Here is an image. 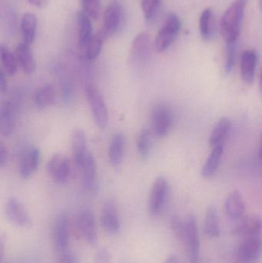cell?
<instances>
[{
  "label": "cell",
  "mask_w": 262,
  "mask_h": 263,
  "mask_svg": "<svg viewBox=\"0 0 262 263\" xmlns=\"http://www.w3.org/2000/svg\"><path fill=\"white\" fill-rule=\"evenodd\" d=\"M125 20V10L119 0H112L108 5L103 16V32L109 37L116 33Z\"/></svg>",
  "instance_id": "obj_5"
},
{
  "label": "cell",
  "mask_w": 262,
  "mask_h": 263,
  "mask_svg": "<svg viewBox=\"0 0 262 263\" xmlns=\"http://www.w3.org/2000/svg\"><path fill=\"white\" fill-rule=\"evenodd\" d=\"M223 153V145L214 147L212 153L209 155L206 163L201 168V176L204 178H210L216 173Z\"/></svg>",
  "instance_id": "obj_26"
},
{
  "label": "cell",
  "mask_w": 262,
  "mask_h": 263,
  "mask_svg": "<svg viewBox=\"0 0 262 263\" xmlns=\"http://www.w3.org/2000/svg\"><path fill=\"white\" fill-rule=\"evenodd\" d=\"M111 260L110 252L108 249L100 248L95 255L93 263H109Z\"/></svg>",
  "instance_id": "obj_38"
},
{
  "label": "cell",
  "mask_w": 262,
  "mask_h": 263,
  "mask_svg": "<svg viewBox=\"0 0 262 263\" xmlns=\"http://www.w3.org/2000/svg\"><path fill=\"white\" fill-rule=\"evenodd\" d=\"M83 174V185L88 192L94 191L96 180L97 166L95 158L91 153H88L80 166Z\"/></svg>",
  "instance_id": "obj_18"
},
{
  "label": "cell",
  "mask_w": 262,
  "mask_h": 263,
  "mask_svg": "<svg viewBox=\"0 0 262 263\" xmlns=\"http://www.w3.org/2000/svg\"><path fill=\"white\" fill-rule=\"evenodd\" d=\"M56 263H78V261L72 253H64L62 254Z\"/></svg>",
  "instance_id": "obj_40"
},
{
  "label": "cell",
  "mask_w": 262,
  "mask_h": 263,
  "mask_svg": "<svg viewBox=\"0 0 262 263\" xmlns=\"http://www.w3.org/2000/svg\"><path fill=\"white\" fill-rule=\"evenodd\" d=\"M77 230L83 241L89 245L93 246L98 239L96 222L92 210L83 209L78 212L76 218Z\"/></svg>",
  "instance_id": "obj_7"
},
{
  "label": "cell",
  "mask_w": 262,
  "mask_h": 263,
  "mask_svg": "<svg viewBox=\"0 0 262 263\" xmlns=\"http://www.w3.org/2000/svg\"><path fill=\"white\" fill-rule=\"evenodd\" d=\"M205 233L209 237H218L220 234L219 223L216 209L209 207L206 213L204 223Z\"/></svg>",
  "instance_id": "obj_30"
},
{
  "label": "cell",
  "mask_w": 262,
  "mask_h": 263,
  "mask_svg": "<svg viewBox=\"0 0 262 263\" xmlns=\"http://www.w3.org/2000/svg\"><path fill=\"white\" fill-rule=\"evenodd\" d=\"M174 116L172 109L165 103L154 107L152 112V129L159 137L167 136L173 125Z\"/></svg>",
  "instance_id": "obj_8"
},
{
  "label": "cell",
  "mask_w": 262,
  "mask_h": 263,
  "mask_svg": "<svg viewBox=\"0 0 262 263\" xmlns=\"http://www.w3.org/2000/svg\"><path fill=\"white\" fill-rule=\"evenodd\" d=\"M246 204L238 190L229 193L226 201V211L228 216L233 219H240L244 215Z\"/></svg>",
  "instance_id": "obj_22"
},
{
  "label": "cell",
  "mask_w": 262,
  "mask_h": 263,
  "mask_svg": "<svg viewBox=\"0 0 262 263\" xmlns=\"http://www.w3.org/2000/svg\"><path fill=\"white\" fill-rule=\"evenodd\" d=\"M6 217L11 223L17 227L28 228L32 226V219L23 202L15 197H11L5 207Z\"/></svg>",
  "instance_id": "obj_10"
},
{
  "label": "cell",
  "mask_w": 262,
  "mask_h": 263,
  "mask_svg": "<svg viewBox=\"0 0 262 263\" xmlns=\"http://www.w3.org/2000/svg\"><path fill=\"white\" fill-rule=\"evenodd\" d=\"M169 190L167 179L164 176H158L154 182L149 194L148 210L151 216L157 217L161 214L167 200Z\"/></svg>",
  "instance_id": "obj_4"
},
{
  "label": "cell",
  "mask_w": 262,
  "mask_h": 263,
  "mask_svg": "<svg viewBox=\"0 0 262 263\" xmlns=\"http://www.w3.org/2000/svg\"><path fill=\"white\" fill-rule=\"evenodd\" d=\"M215 31V17L212 9L207 8L201 12L199 18V32L205 40H209Z\"/></svg>",
  "instance_id": "obj_28"
},
{
  "label": "cell",
  "mask_w": 262,
  "mask_h": 263,
  "mask_svg": "<svg viewBox=\"0 0 262 263\" xmlns=\"http://www.w3.org/2000/svg\"><path fill=\"white\" fill-rule=\"evenodd\" d=\"M7 90V81H6V73L4 71H0V91L1 93H4Z\"/></svg>",
  "instance_id": "obj_41"
},
{
  "label": "cell",
  "mask_w": 262,
  "mask_h": 263,
  "mask_svg": "<svg viewBox=\"0 0 262 263\" xmlns=\"http://www.w3.org/2000/svg\"><path fill=\"white\" fill-rule=\"evenodd\" d=\"M86 95L95 124L100 129H105L109 123V116L107 106L103 96L97 88L92 85H89L86 87Z\"/></svg>",
  "instance_id": "obj_3"
},
{
  "label": "cell",
  "mask_w": 262,
  "mask_h": 263,
  "mask_svg": "<svg viewBox=\"0 0 262 263\" xmlns=\"http://www.w3.org/2000/svg\"><path fill=\"white\" fill-rule=\"evenodd\" d=\"M83 12L92 20H97L102 12L101 0H82Z\"/></svg>",
  "instance_id": "obj_34"
},
{
  "label": "cell",
  "mask_w": 262,
  "mask_h": 263,
  "mask_svg": "<svg viewBox=\"0 0 262 263\" xmlns=\"http://www.w3.org/2000/svg\"><path fill=\"white\" fill-rule=\"evenodd\" d=\"M21 29L23 43L30 46L35 40L36 32V18L34 14L27 12L23 15L21 21Z\"/></svg>",
  "instance_id": "obj_27"
},
{
  "label": "cell",
  "mask_w": 262,
  "mask_h": 263,
  "mask_svg": "<svg viewBox=\"0 0 262 263\" xmlns=\"http://www.w3.org/2000/svg\"><path fill=\"white\" fill-rule=\"evenodd\" d=\"M52 242L58 253H66L70 242V221L66 213L58 214L52 227Z\"/></svg>",
  "instance_id": "obj_6"
},
{
  "label": "cell",
  "mask_w": 262,
  "mask_h": 263,
  "mask_svg": "<svg viewBox=\"0 0 262 263\" xmlns=\"http://www.w3.org/2000/svg\"><path fill=\"white\" fill-rule=\"evenodd\" d=\"M15 114L13 105L7 101L0 107V133L4 137H9L15 129Z\"/></svg>",
  "instance_id": "obj_19"
},
{
  "label": "cell",
  "mask_w": 262,
  "mask_h": 263,
  "mask_svg": "<svg viewBox=\"0 0 262 263\" xmlns=\"http://www.w3.org/2000/svg\"><path fill=\"white\" fill-rule=\"evenodd\" d=\"M9 263H18V262H9Z\"/></svg>",
  "instance_id": "obj_48"
},
{
  "label": "cell",
  "mask_w": 262,
  "mask_h": 263,
  "mask_svg": "<svg viewBox=\"0 0 262 263\" xmlns=\"http://www.w3.org/2000/svg\"><path fill=\"white\" fill-rule=\"evenodd\" d=\"M47 171L54 182L65 183L69 180L71 175L69 159L59 153L53 155L48 162Z\"/></svg>",
  "instance_id": "obj_12"
},
{
  "label": "cell",
  "mask_w": 262,
  "mask_h": 263,
  "mask_svg": "<svg viewBox=\"0 0 262 263\" xmlns=\"http://www.w3.org/2000/svg\"><path fill=\"white\" fill-rule=\"evenodd\" d=\"M262 232V219L257 215H252L243 219L233 230V234L243 238L260 236Z\"/></svg>",
  "instance_id": "obj_17"
},
{
  "label": "cell",
  "mask_w": 262,
  "mask_h": 263,
  "mask_svg": "<svg viewBox=\"0 0 262 263\" xmlns=\"http://www.w3.org/2000/svg\"><path fill=\"white\" fill-rule=\"evenodd\" d=\"M0 57H1V63L4 69L5 73L10 77H13L18 69V63L16 57L3 45H2L0 47Z\"/></svg>",
  "instance_id": "obj_32"
},
{
  "label": "cell",
  "mask_w": 262,
  "mask_h": 263,
  "mask_svg": "<svg viewBox=\"0 0 262 263\" xmlns=\"http://www.w3.org/2000/svg\"><path fill=\"white\" fill-rule=\"evenodd\" d=\"M260 159L262 160V134H261V148H260L259 151Z\"/></svg>",
  "instance_id": "obj_45"
},
{
  "label": "cell",
  "mask_w": 262,
  "mask_h": 263,
  "mask_svg": "<svg viewBox=\"0 0 262 263\" xmlns=\"http://www.w3.org/2000/svg\"><path fill=\"white\" fill-rule=\"evenodd\" d=\"M71 145H72V153L75 163L80 167L88 153L86 149V134L84 131L78 129L73 132Z\"/></svg>",
  "instance_id": "obj_21"
},
{
  "label": "cell",
  "mask_w": 262,
  "mask_h": 263,
  "mask_svg": "<svg viewBox=\"0 0 262 263\" xmlns=\"http://www.w3.org/2000/svg\"><path fill=\"white\" fill-rule=\"evenodd\" d=\"M55 88L49 83L40 86L34 93V103L35 106L39 108H46L51 106L55 101Z\"/></svg>",
  "instance_id": "obj_25"
},
{
  "label": "cell",
  "mask_w": 262,
  "mask_h": 263,
  "mask_svg": "<svg viewBox=\"0 0 262 263\" xmlns=\"http://www.w3.org/2000/svg\"><path fill=\"white\" fill-rule=\"evenodd\" d=\"M170 227L177 239L184 242L186 236V221H183L179 216H172L170 219Z\"/></svg>",
  "instance_id": "obj_36"
},
{
  "label": "cell",
  "mask_w": 262,
  "mask_h": 263,
  "mask_svg": "<svg viewBox=\"0 0 262 263\" xmlns=\"http://www.w3.org/2000/svg\"><path fill=\"white\" fill-rule=\"evenodd\" d=\"M78 23V43L81 47L86 48V45L92 37V26L91 18L83 11L77 15Z\"/></svg>",
  "instance_id": "obj_24"
},
{
  "label": "cell",
  "mask_w": 262,
  "mask_h": 263,
  "mask_svg": "<svg viewBox=\"0 0 262 263\" xmlns=\"http://www.w3.org/2000/svg\"><path fill=\"white\" fill-rule=\"evenodd\" d=\"M9 159V153L7 148L5 146L4 144L1 143L0 145V167L3 168L7 163Z\"/></svg>",
  "instance_id": "obj_39"
},
{
  "label": "cell",
  "mask_w": 262,
  "mask_h": 263,
  "mask_svg": "<svg viewBox=\"0 0 262 263\" xmlns=\"http://www.w3.org/2000/svg\"><path fill=\"white\" fill-rule=\"evenodd\" d=\"M262 254V239L260 236L243 238L237 251V259L256 262Z\"/></svg>",
  "instance_id": "obj_13"
},
{
  "label": "cell",
  "mask_w": 262,
  "mask_h": 263,
  "mask_svg": "<svg viewBox=\"0 0 262 263\" xmlns=\"http://www.w3.org/2000/svg\"><path fill=\"white\" fill-rule=\"evenodd\" d=\"M255 262H247V261H241L237 259V263H255Z\"/></svg>",
  "instance_id": "obj_46"
},
{
  "label": "cell",
  "mask_w": 262,
  "mask_h": 263,
  "mask_svg": "<svg viewBox=\"0 0 262 263\" xmlns=\"http://www.w3.org/2000/svg\"><path fill=\"white\" fill-rule=\"evenodd\" d=\"M184 242L187 247L189 261L191 263H198L200 254L199 233L196 218L194 215H189L186 218Z\"/></svg>",
  "instance_id": "obj_9"
},
{
  "label": "cell",
  "mask_w": 262,
  "mask_h": 263,
  "mask_svg": "<svg viewBox=\"0 0 262 263\" xmlns=\"http://www.w3.org/2000/svg\"><path fill=\"white\" fill-rule=\"evenodd\" d=\"M106 38L107 36L105 35L102 29L95 35H92L86 46V55L88 60H95L99 55Z\"/></svg>",
  "instance_id": "obj_31"
},
{
  "label": "cell",
  "mask_w": 262,
  "mask_h": 263,
  "mask_svg": "<svg viewBox=\"0 0 262 263\" xmlns=\"http://www.w3.org/2000/svg\"><path fill=\"white\" fill-rule=\"evenodd\" d=\"M257 61L258 57L254 49H247L241 55L240 61L241 79L249 86L252 85L255 80Z\"/></svg>",
  "instance_id": "obj_16"
},
{
  "label": "cell",
  "mask_w": 262,
  "mask_h": 263,
  "mask_svg": "<svg viewBox=\"0 0 262 263\" xmlns=\"http://www.w3.org/2000/svg\"><path fill=\"white\" fill-rule=\"evenodd\" d=\"M231 128V121L227 117H223L218 120L212 132L209 139V143L212 146L221 145L225 138L227 136Z\"/></svg>",
  "instance_id": "obj_29"
},
{
  "label": "cell",
  "mask_w": 262,
  "mask_h": 263,
  "mask_svg": "<svg viewBox=\"0 0 262 263\" xmlns=\"http://www.w3.org/2000/svg\"><path fill=\"white\" fill-rule=\"evenodd\" d=\"M165 263H179L178 262V259H177L176 256H173V255H171L169 257L166 259V262Z\"/></svg>",
  "instance_id": "obj_43"
},
{
  "label": "cell",
  "mask_w": 262,
  "mask_h": 263,
  "mask_svg": "<svg viewBox=\"0 0 262 263\" xmlns=\"http://www.w3.org/2000/svg\"><path fill=\"white\" fill-rule=\"evenodd\" d=\"M30 4L36 6V7H44L47 4V0H27Z\"/></svg>",
  "instance_id": "obj_42"
},
{
  "label": "cell",
  "mask_w": 262,
  "mask_h": 263,
  "mask_svg": "<svg viewBox=\"0 0 262 263\" xmlns=\"http://www.w3.org/2000/svg\"><path fill=\"white\" fill-rule=\"evenodd\" d=\"M181 29L182 22L179 17L176 14L171 13L157 32L154 43L155 50L163 52L170 47L178 37Z\"/></svg>",
  "instance_id": "obj_2"
},
{
  "label": "cell",
  "mask_w": 262,
  "mask_h": 263,
  "mask_svg": "<svg viewBox=\"0 0 262 263\" xmlns=\"http://www.w3.org/2000/svg\"><path fill=\"white\" fill-rule=\"evenodd\" d=\"M161 1L162 0H142L141 7L146 20L149 21L155 16L161 4Z\"/></svg>",
  "instance_id": "obj_35"
},
{
  "label": "cell",
  "mask_w": 262,
  "mask_h": 263,
  "mask_svg": "<svg viewBox=\"0 0 262 263\" xmlns=\"http://www.w3.org/2000/svg\"><path fill=\"white\" fill-rule=\"evenodd\" d=\"M150 35L146 32H141L134 39L130 49L131 61L141 63L146 61L150 54Z\"/></svg>",
  "instance_id": "obj_15"
},
{
  "label": "cell",
  "mask_w": 262,
  "mask_h": 263,
  "mask_svg": "<svg viewBox=\"0 0 262 263\" xmlns=\"http://www.w3.org/2000/svg\"><path fill=\"white\" fill-rule=\"evenodd\" d=\"M236 54V43L226 44V58L225 63V72L229 74L233 69Z\"/></svg>",
  "instance_id": "obj_37"
},
{
  "label": "cell",
  "mask_w": 262,
  "mask_h": 263,
  "mask_svg": "<svg viewBox=\"0 0 262 263\" xmlns=\"http://www.w3.org/2000/svg\"><path fill=\"white\" fill-rule=\"evenodd\" d=\"M126 148V138L122 133H116L112 136L109 146V162L112 166L118 168L122 165Z\"/></svg>",
  "instance_id": "obj_20"
},
{
  "label": "cell",
  "mask_w": 262,
  "mask_h": 263,
  "mask_svg": "<svg viewBox=\"0 0 262 263\" xmlns=\"http://www.w3.org/2000/svg\"><path fill=\"white\" fill-rule=\"evenodd\" d=\"M152 146L150 132L147 129H143L137 139V149L140 157L146 159L149 156Z\"/></svg>",
  "instance_id": "obj_33"
},
{
  "label": "cell",
  "mask_w": 262,
  "mask_h": 263,
  "mask_svg": "<svg viewBox=\"0 0 262 263\" xmlns=\"http://www.w3.org/2000/svg\"><path fill=\"white\" fill-rule=\"evenodd\" d=\"M259 6L260 9H261V10L262 11V0H259Z\"/></svg>",
  "instance_id": "obj_47"
},
{
  "label": "cell",
  "mask_w": 262,
  "mask_h": 263,
  "mask_svg": "<svg viewBox=\"0 0 262 263\" xmlns=\"http://www.w3.org/2000/svg\"><path fill=\"white\" fill-rule=\"evenodd\" d=\"M15 57L18 65L26 74H32L35 69V61L29 45L20 43L15 49Z\"/></svg>",
  "instance_id": "obj_23"
},
{
  "label": "cell",
  "mask_w": 262,
  "mask_h": 263,
  "mask_svg": "<svg viewBox=\"0 0 262 263\" xmlns=\"http://www.w3.org/2000/svg\"><path fill=\"white\" fill-rule=\"evenodd\" d=\"M259 89H260V93L262 96V69L261 72V77H260V83H259Z\"/></svg>",
  "instance_id": "obj_44"
},
{
  "label": "cell",
  "mask_w": 262,
  "mask_h": 263,
  "mask_svg": "<svg viewBox=\"0 0 262 263\" xmlns=\"http://www.w3.org/2000/svg\"><path fill=\"white\" fill-rule=\"evenodd\" d=\"M248 2L249 0H234L221 16L220 32L226 44L238 41Z\"/></svg>",
  "instance_id": "obj_1"
},
{
  "label": "cell",
  "mask_w": 262,
  "mask_h": 263,
  "mask_svg": "<svg viewBox=\"0 0 262 263\" xmlns=\"http://www.w3.org/2000/svg\"><path fill=\"white\" fill-rule=\"evenodd\" d=\"M100 222L103 230L110 235H117L122 229L118 205L114 200H108L102 208Z\"/></svg>",
  "instance_id": "obj_11"
},
{
  "label": "cell",
  "mask_w": 262,
  "mask_h": 263,
  "mask_svg": "<svg viewBox=\"0 0 262 263\" xmlns=\"http://www.w3.org/2000/svg\"><path fill=\"white\" fill-rule=\"evenodd\" d=\"M41 153L37 147H29L22 155L19 161V175L27 179L34 174L39 165Z\"/></svg>",
  "instance_id": "obj_14"
}]
</instances>
